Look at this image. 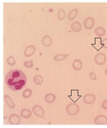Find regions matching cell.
<instances>
[{"label":"cell","instance_id":"obj_9","mask_svg":"<svg viewBox=\"0 0 107 128\" xmlns=\"http://www.w3.org/2000/svg\"><path fill=\"white\" fill-rule=\"evenodd\" d=\"M36 51L35 46L33 44H30L26 47L24 51V55L26 57H29L34 55Z\"/></svg>","mask_w":107,"mask_h":128},{"label":"cell","instance_id":"obj_20","mask_svg":"<svg viewBox=\"0 0 107 128\" xmlns=\"http://www.w3.org/2000/svg\"><path fill=\"white\" fill-rule=\"evenodd\" d=\"M32 94V91L30 88H26L22 92V97L24 98H28L31 97Z\"/></svg>","mask_w":107,"mask_h":128},{"label":"cell","instance_id":"obj_7","mask_svg":"<svg viewBox=\"0 0 107 128\" xmlns=\"http://www.w3.org/2000/svg\"><path fill=\"white\" fill-rule=\"evenodd\" d=\"M94 124L96 125H106L107 117L105 115H98L94 119Z\"/></svg>","mask_w":107,"mask_h":128},{"label":"cell","instance_id":"obj_18","mask_svg":"<svg viewBox=\"0 0 107 128\" xmlns=\"http://www.w3.org/2000/svg\"><path fill=\"white\" fill-rule=\"evenodd\" d=\"M69 55V54H58L54 57V60L57 62L62 61L63 60H65Z\"/></svg>","mask_w":107,"mask_h":128},{"label":"cell","instance_id":"obj_12","mask_svg":"<svg viewBox=\"0 0 107 128\" xmlns=\"http://www.w3.org/2000/svg\"><path fill=\"white\" fill-rule=\"evenodd\" d=\"M72 66V68L75 71H80L82 68V62L80 59H76L74 60Z\"/></svg>","mask_w":107,"mask_h":128},{"label":"cell","instance_id":"obj_23","mask_svg":"<svg viewBox=\"0 0 107 128\" xmlns=\"http://www.w3.org/2000/svg\"><path fill=\"white\" fill-rule=\"evenodd\" d=\"M24 66L27 68H31L34 66V61L32 60L30 61H25L24 62Z\"/></svg>","mask_w":107,"mask_h":128},{"label":"cell","instance_id":"obj_5","mask_svg":"<svg viewBox=\"0 0 107 128\" xmlns=\"http://www.w3.org/2000/svg\"><path fill=\"white\" fill-rule=\"evenodd\" d=\"M95 25V20L94 18L89 17L85 18L83 22V26L86 30H92Z\"/></svg>","mask_w":107,"mask_h":128},{"label":"cell","instance_id":"obj_13","mask_svg":"<svg viewBox=\"0 0 107 128\" xmlns=\"http://www.w3.org/2000/svg\"><path fill=\"white\" fill-rule=\"evenodd\" d=\"M52 42H53V40H52V38L48 35L44 36L43 37L42 40V44L44 46H50L52 44Z\"/></svg>","mask_w":107,"mask_h":128},{"label":"cell","instance_id":"obj_8","mask_svg":"<svg viewBox=\"0 0 107 128\" xmlns=\"http://www.w3.org/2000/svg\"><path fill=\"white\" fill-rule=\"evenodd\" d=\"M96 100V97L95 95L89 94L84 96L83 98V101L86 104H92L94 103Z\"/></svg>","mask_w":107,"mask_h":128},{"label":"cell","instance_id":"obj_17","mask_svg":"<svg viewBox=\"0 0 107 128\" xmlns=\"http://www.w3.org/2000/svg\"><path fill=\"white\" fill-rule=\"evenodd\" d=\"M94 33L97 36L101 38L105 35L106 34V30L102 26H98L94 29Z\"/></svg>","mask_w":107,"mask_h":128},{"label":"cell","instance_id":"obj_1","mask_svg":"<svg viewBox=\"0 0 107 128\" xmlns=\"http://www.w3.org/2000/svg\"><path fill=\"white\" fill-rule=\"evenodd\" d=\"M5 82L9 88L12 90L17 91L24 87L27 83V77L22 71L19 69H14L7 73Z\"/></svg>","mask_w":107,"mask_h":128},{"label":"cell","instance_id":"obj_24","mask_svg":"<svg viewBox=\"0 0 107 128\" xmlns=\"http://www.w3.org/2000/svg\"><path fill=\"white\" fill-rule=\"evenodd\" d=\"M101 44L104 49H107V38H104L101 39Z\"/></svg>","mask_w":107,"mask_h":128},{"label":"cell","instance_id":"obj_10","mask_svg":"<svg viewBox=\"0 0 107 128\" xmlns=\"http://www.w3.org/2000/svg\"><path fill=\"white\" fill-rule=\"evenodd\" d=\"M71 29L74 32L79 33L82 30V26L79 22L75 21L72 22L71 25Z\"/></svg>","mask_w":107,"mask_h":128},{"label":"cell","instance_id":"obj_27","mask_svg":"<svg viewBox=\"0 0 107 128\" xmlns=\"http://www.w3.org/2000/svg\"><path fill=\"white\" fill-rule=\"evenodd\" d=\"M105 74L107 76V68L105 69Z\"/></svg>","mask_w":107,"mask_h":128},{"label":"cell","instance_id":"obj_25","mask_svg":"<svg viewBox=\"0 0 107 128\" xmlns=\"http://www.w3.org/2000/svg\"><path fill=\"white\" fill-rule=\"evenodd\" d=\"M89 77L90 79L93 80H96L97 79V77L96 74L94 72H90L89 74Z\"/></svg>","mask_w":107,"mask_h":128},{"label":"cell","instance_id":"obj_2","mask_svg":"<svg viewBox=\"0 0 107 128\" xmlns=\"http://www.w3.org/2000/svg\"><path fill=\"white\" fill-rule=\"evenodd\" d=\"M66 111L68 115L70 116H74L79 112L80 108L78 104L75 102H71L67 105Z\"/></svg>","mask_w":107,"mask_h":128},{"label":"cell","instance_id":"obj_22","mask_svg":"<svg viewBox=\"0 0 107 128\" xmlns=\"http://www.w3.org/2000/svg\"><path fill=\"white\" fill-rule=\"evenodd\" d=\"M6 62L9 66H13L16 64V59L13 56H9L7 58Z\"/></svg>","mask_w":107,"mask_h":128},{"label":"cell","instance_id":"obj_21","mask_svg":"<svg viewBox=\"0 0 107 128\" xmlns=\"http://www.w3.org/2000/svg\"><path fill=\"white\" fill-rule=\"evenodd\" d=\"M66 14L64 9H60L58 11L57 17L59 20H64L66 18Z\"/></svg>","mask_w":107,"mask_h":128},{"label":"cell","instance_id":"obj_14","mask_svg":"<svg viewBox=\"0 0 107 128\" xmlns=\"http://www.w3.org/2000/svg\"><path fill=\"white\" fill-rule=\"evenodd\" d=\"M78 10L76 8L73 9L69 11L68 14V18L69 21L74 20L78 15Z\"/></svg>","mask_w":107,"mask_h":128},{"label":"cell","instance_id":"obj_11","mask_svg":"<svg viewBox=\"0 0 107 128\" xmlns=\"http://www.w3.org/2000/svg\"><path fill=\"white\" fill-rule=\"evenodd\" d=\"M32 110L27 108H23L21 110L20 112V116L25 119H29L32 116Z\"/></svg>","mask_w":107,"mask_h":128},{"label":"cell","instance_id":"obj_26","mask_svg":"<svg viewBox=\"0 0 107 128\" xmlns=\"http://www.w3.org/2000/svg\"><path fill=\"white\" fill-rule=\"evenodd\" d=\"M101 107L103 109L107 110V100H104L103 101L101 105Z\"/></svg>","mask_w":107,"mask_h":128},{"label":"cell","instance_id":"obj_19","mask_svg":"<svg viewBox=\"0 0 107 128\" xmlns=\"http://www.w3.org/2000/svg\"><path fill=\"white\" fill-rule=\"evenodd\" d=\"M34 83L38 86H40L42 84L43 82V78L40 75H35L34 76Z\"/></svg>","mask_w":107,"mask_h":128},{"label":"cell","instance_id":"obj_3","mask_svg":"<svg viewBox=\"0 0 107 128\" xmlns=\"http://www.w3.org/2000/svg\"><path fill=\"white\" fill-rule=\"evenodd\" d=\"M94 61L96 64L99 66H103L107 61V57L104 53H97L94 56Z\"/></svg>","mask_w":107,"mask_h":128},{"label":"cell","instance_id":"obj_4","mask_svg":"<svg viewBox=\"0 0 107 128\" xmlns=\"http://www.w3.org/2000/svg\"><path fill=\"white\" fill-rule=\"evenodd\" d=\"M32 111L36 116L44 118L45 114V110L42 106L39 105H35L32 108Z\"/></svg>","mask_w":107,"mask_h":128},{"label":"cell","instance_id":"obj_6","mask_svg":"<svg viewBox=\"0 0 107 128\" xmlns=\"http://www.w3.org/2000/svg\"><path fill=\"white\" fill-rule=\"evenodd\" d=\"M8 122L11 125H18L21 123V118L18 114L13 113L9 116Z\"/></svg>","mask_w":107,"mask_h":128},{"label":"cell","instance_id":"obj_15","mask_svg":"<svg viewBox=\"0 0 107 128\" xmlns=\"http://www.w3.org/2000/svg\"><path fill=\"white\" fill-rule=\"evenodd\" d=\"M56 95L52 93L46 94L44 98L45 102L49 104H53L56 101Z\"/></svg>","mask_w":107,"mask_h":128},{"label":"cell","instance_id":"obj_16","mask_svg":"<svg viewBox=\"0 0 107 128\" xmlns=\"http://www.w3.org/2000/svg\"><path fill=\"white\" fill-rule=\"evenodd\" d=\"M4 100L7 105L9 106L10 109H14L16 107V105L13 102V101L11 99V97L7 94L4 95Z\"/></svg>","mask_w":107,"mask_h":128}]
</instances>
